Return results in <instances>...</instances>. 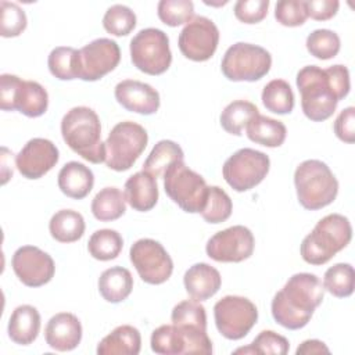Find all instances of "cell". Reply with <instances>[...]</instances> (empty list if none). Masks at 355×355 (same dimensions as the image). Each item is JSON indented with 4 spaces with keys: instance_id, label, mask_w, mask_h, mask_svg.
I'll return each instance as SVG.
<instances>
[{
    "instance_id": "obj_1",
    "label": "cell",
    "mask_w": 355,
    "mask_h": 355,
    "mask_svg": "<svg viewBox=\"0 0 355 355\" xmlns=\"http://www.w3.org/2000/svg\"><path fill=\"white\" fill-rule=\"evenodd\" d=\"M301 94V108L304 115L322 122L329 119L340 100L349 93V71L345 65L336 64L326 69L318 65L301 68L295 78Z\"/></svg>"
},
{
    "instance_id": "obj_2",
    "label": "cell",
    "mask_w": 355,
    "mask_h": 355,
    "mask_svg": "<svg viewBox=\"0 0 355 355\" xmlns=\"http://www.w3.org/2000/svg\"><path fill=\"white\" fill-rule=\"evenodd\" d=\"M324 288L313 273H295L272 300V316L280 326L298 330L308 324L315 309L322 304Z\"/></svg>"
},
{
    "instance_id": "obj_3",
    "label": "cell",
    "mask_w": 355,
    "mask_h": 355,
    "mask_svg": "<svg viewBox=\"0 0 355 355\" xmlns=\"http://www.w3.org/2000/svg\"><path fill=\"white\" fill-rule=\"evenodd\" d=\"M61 135L67 146L92 164L105 162V143L101 141V123L94 110L73 107L61 119Z\"/></svg>"
},
{
    "instance_id": "obj_4",
    "label": "cell",
    "mask_w": 355,
    "mask_h": 355,
    "mask_svg": "<svg viewBox=\"0 0 355 355\" xmlns=\"http://www.w3.org/2000/svg\"><path fill=\"white\" fill-rule=\"evenodd\" d=\"M352 239V227L347 216L329 214L323 216L301 243V257L309 265H323L344 250Z\"/></svg>"
},
{
    "instance_id": "obj_5",
    "label": "cell",
    "mask_w": 355,
    "mask_h": 355,
    "mask_svg": "<svg viewBox=\"0 0 355 355\" xmlns=\"http://www.w3.org/2000/svg\"><path fill=\"white\" fill-rule=\"evenodd\" d=\"M298 202L309 211L330 205L338 193V182L331 169L319 159L302 161L294 172Z\"/></svg>"
},
{
    "instance_id": "obj_6",
    "label": "cell",
    "mask_w": 355,
    "mask_h": 355,
    "mask_svg": "<svg viewBox=\"0 0 355 355\" xmlns=\"http://www.w3.org/2000/svg\"><path fill=\"white\" fill-rule=\"evenodd\" d=\"M208 187L205 179L186 166L183 161L173 162L164 173L166 196L189 214H201L207 202Z\"/></svg>"
},
{
    "instance_id": "obj_7",
    "label": "cell",
    "mask_w": 355,
    "mask_h": 355,
    "mask_svg": "<svg viewBox=\"0 0 355 355\" xmlns=\"http://www.w3.org/2000/svg\"><path fill=\"white\" fill-rule=\"evenodd\" d=\"M148 141L147 130L132 121L116 123L105 143V165L116 172L128 171L144 151Z\"/></svg>"
},
{
    "instance_id": "obj_8",
    "label": "cell",
    "mask_w": 355,
    "mask_h": 355,
    "mask_svg": "<svg viewBox=\"0 0 355 355\" xmlns=\"http://www.w3.org/2000/svg\"><path fill=\"white\" fill-rule=\"evenodd\" d=\"M0 107L3 111H19L25 116H42L49 107L46 89L35 80H24L17 75H0Z\"/></svg>"
},
{
    "instance_id": "obj_9",
    "label": "cell",
    "mask_w": 355,
    "mask_h": 355,
    "mask_svg": "<svg viewBox=\"0 0 355 355\" xmlns=\"http://www.w3.org/2000/svg\"><path fill=\"white\" fill-rule=\"evenodd\" d=\"M272 67L270 53L258 46L237 42L223 54L220 69L233 82H255L262 79Z\"/></svg>"
},
{
    "instance_id": "obj_10",
    "label": "cell",
    "mask_w": 355,
    "mask_h": 355,
    "mask_svg": "<svg viewBox=\"0 0 355 355\" xmlns=\"http://www.w3.org/2000/svg\"><path fill=\"white\" fill-rule=\"evenodd\" d=\"M151 349L161 355L178 354H212V341L207 334V329L196 326L162 324L151 334Z\"/></svg>"
},
{
    "instance_id": "obj_11",
    "label": "cell",
    "mask_w": 355,
    "mask_h": 355,
    "mask_svg": "<svg viewBox=\"0 0 355 355\" xmlns=\"http://www.w3.org/2000/svg\"><path fill=\"white\" fill-rule=\"evenodd\" d=\"M129 49L133 65L147 75H161L171 67L169 37L158 28L139 31L130 40Z\"/></svg>"
},
{
    "instance_id": "obj_12",
    "label": "cell",
    "mask_w": 355,
    "mask_h": 355,
    "mask_svg": "<svg viewBox=\"0 0 355 355\" xmlns=\"http://www.w3.org/2000/svg\"><path fill=\"white\" fill-rule=\"evenodd\" d=\"M270 168L269 157L254 148H240L223 164L222 175L226 183L236 191H248L258 186Z\"/></svg>"
},
{
    "instance_id": "obj_13",
    "label": "cell",
    "mask_w": 355,
    "mask_h": 355,
    "mask_svg": "<svg viewBox=\"0 0 355 355\" xmlns=\"http://www.w3.org/2000/svg\"><path fill=\"white\" fill-rule=\"evenodd\" d=\"M218 331L227 340H241L255 326L258 309L255 304L241 295H225L214 305Z\"/></svg>"
},
{
    "instance_id": "obj_14",
    "label": "cell",
    "mask_w": 355,
    "mask_h": 355,
    "mask_svg": "<svg viewBox=\"0 0 355 355\" xmlns=\"http://www.w3.org/2000/svg\"><path fill=\"white\" fill-rule=\"evenodd\" d=\"M129 257L144 283L162 284L173 272L171 255L157 240L140 239L135 241L130 247Z\"/></svg>"
},
{
    "instance_id": "obj_15",
    "label": "cell",
    "mask_w": 355,
    "mask_h": 355,
    "mask_svg": "<svg viewBox=\"0 0 355 355\" xmlns=\"http://www.w3.org/2000/svg\"><path fill=\"white\" fill-rule=\"evenodd\" d=\"M121 61L118 43L108 37H98L78 51V79L94 82L114 71Z\"/></svg>"
},
{
    "instance_id": "obj_16",
    "label": "cell",
    "mask_w": 355,
    "mask_h": 355,
    "mask_svg": "<svg viewBox=\"0 0 355 355\" xmlns=\"http://www.w3.org/2000/svg\"><path fill=\"white\" fill-rule=\"evenodd\" d=\"M218 43V26L212 19L202 15H197L187 22L178 39L180 53L186 58L197 62L209 60L215 54Z\"/></svg>"
},
{
    "instance_id": "obj_17",
    "label": "cell",
    "mask_w": 355,
    "mask_h": 355,
    "mask_svg": "<svg viewBox=\"0 0 355 355\" xmlns=\"http://www.w3.org/2000/svg\"><path fill=\"white\" fill-rule=\"evenodd\" d=\"M255 239L243 225L230 226L215 233L205 245L207 255L216 262H243L254 252Z\"/></svg>"
},
{
    "instance_id": "obj_18",
    "label": "cell",
    "mask_w": 355,
    "mask_h": 355,
    "mask_svg": "<svg viewBox=\"0 0 355 355\" xmlns=\"http://www.w3.org/2000/svg\"><path fill=\"white\" fill-rule=\"evenodd\" d=\"M11 266L18 280L28 287L47 284L55 272L53 258L35 245L19 247L11 258Z\"/></svg>"
},
{
    "instance_id": "obj_19",
    "label": "cell",
    "mask_w": 355,
    "mask_h": 355,
    "mask_svg": "<svg viewBox=\"0 0 355 355\" xmlns=\"http://www.w3.org/2000/svg\"><path fill=\"white\" fill-rule=\"evenodd\" d=\"M58 148L51 140L33 137L17 154L15 166L24 178L33 180L50 172L58 162Z\"/></svg>"
},
{
    "instance_id": "obj_20",
    "label": "cell",
    "mask_w": 355,
    "mask_h": 355,
    "mask_svg": "<svg viewBox=\"0 0 355 355\" xmlns=\"http://www.w3.org/2000/svg\"><path fill=\"white\" fill-rule=\"evenodd\" d=\"M114 94L126 111L141 115L155 114L161 104L159 93L151 85L135 79H125L116 83Z\"/></svg>"
},
{
    "instance_id": "obj_21",
    "label": "cell",
    "mask_w": 355,
    "mask_h": 355,
    "mask_svg": "<svg viewBox=\"0 0 355 355\" xmlns=\"http://www.w3.org/2000/svg\"><path fill=\"white\" fill-rule=\"evenodd\" d=\"M44 338L47 345L55 351H72L82 340L80 320L71 312L55 313L46 324Z\"/></svg>"
},
{
    "instance_id": "obj_22",
    "label": "cell",
    "mask_w": 355,
    "mask_h": 355,
    "mask_svg": "<svg viewBox=\"0 0 355 355\" xmlns=\"http://www.w3.org/2000/svg\"><path fill=\"white\" fill-rule=\"evenodd\" d=\"M183 284L187 294L196 301H205L214 297L222 284V277L218 269L205 262L191 265L184 276Z\"/></svg>"
},
{
    "instance_id": "obj_23",
    "label": "cell",
    "mask_w": 355,
    "mask_h": 355,
    "mask_svg": "<svg viewBox=\"0 0 355 355\" xmlns=\"http://www.w3.org/2000/svg\"><path fill=\"white\" fill-rule=\"evenodd\" d=\"M125 198L135 211L153 209L158 201L157 179L144 171L133 173L125 182Z\"/></svg>"
},
{
    "instance_id": "obj_24",
    "label": "cell",
    "mask_w": 355,
    "mask_h": 355,
    "mask_svg": "<svg viewBox=\"0 0 355 355\" xmlns=\"http://www.w3.org/2000/svg\"><path fill=\"white\" fill-rule=\"evenodd\" d=\"M57 183L60 190L69 198L82 200L93 189L94 175L89 166L78 161L67 162L58 172Z\"/></svg>"
},
{
    "instance_id": "obj_25",
    "label": "cell",
    "mask_w": 355,
    "mask_h": 355,
    "mask_svg": "<svg viewBox=\"0 0 355 355\" xmlns=\"http://www.w3.org/2000/svg\"><path fill=\"white\" fill-rule=\"evenodd\" d=\"M7 331L12 343L18 345L32 344L40 331L39 311L28 304L17 306L8 319Z\"/></svg>"
},
{
    "instance_id": "obj_26",
    "label": "cell",
    "mask_w": 355,
    "mask_h": 355,
    "mask_svg": "<svg viewBox=\"0 0 355 355\" xmlns=\"http://www.w3.org/2000/svg\"><path fill=\"white\" fill-rule=\"evenodd\" d=\"M141 348L140 331L130 326L122 324L108 333L97 345L98 355H137Z\"/></svg>"
},
{
    "instance_id": "obj_27",
    "label": "cell",
    "mask_w": 355,
    "mask_h": 355,
    "mask_svg": "<svg viewBox=\"0 0 355 355\" xmlns=\"http://www.w3.org/2000/svg\"><path fill=\"white\" fill-rule=\"evenodd\" d=\"M133 288V277L129 269L112 266L105 269L98 277V293L111 304H118L126 300Z\"/></svg>"
},
{
    "instance_id": "obj_28",
    "label": "cell",
    "mask_w": 355,
    "mask_h": 355,
    "mask_svg": "<svg viewBox=\"0 0 355 355\" xmlns=\"http://www.w3.org/2000/svg\"><path fill=\"white\" fill-rule=\"evenodd\" d=\"M245 132L251 141L270 148L280 147L287 136L286 125L282 121L261 114L250 121Z\"/></svg>"
},
{
    "instance_id": "obj_29",
    "label": "cell",
    "mask_w": 355,
    "mask_h": 355,
    "mask_svg": "<svg viewBox=\"0 0 355 355\" xmlns=\"http://www.w3.org/2000/svg\"><path fill=\"white\" fill-rule=\"evenodd\" d=\"M85 229L86 225L82 214L73 209H60L49 222L50 234L58 243L78 241L82 239Z\"/></svg>"
},
{
    "instance_id": "obj_30",
    "label": "cell",
    "mask_w": 355,
    "mask_h": 355,
    "mask_svg": "<svg viewBox=\"0 0 355 355\" xmlns=\"http://www.w3.org/2000/svg\"><path fill=\"white\" fill-rule=\"evenodd\" d=\"M92 214L97 220L110 222L126 212V198L118 187H104L92 200Z\"/></svg>"
},
{
    "instance_id": "obj_31",
    "label": "cell",
    "mask_w": 355,
    "mask_h": 355,
    "mask_svg": "<svg viewBox=\"0 0 355 355\" xmlns=\"http://www.w3.org/2000/svg\"><path fill=\"white\" fill-rule=\"evenodd\" d=\"M184 153L182 147L172 140H159L146 158L143 171L154 176L155 179L164 176L165 171L176 161H183Z\"/></svg>"
},
{
    "instance_id": "obj_32",
    "label": "cell",
    "mask_w": 355,
    "mask_h": 355,
    "mask_svg": "<svg viewBox=\"0 0 355 355\" xmlns=\"http://www.w3.org/2000/svg\"><path fill=\"white\" fill-rule=\"evenodd\" d=\"M259 114L255 104L247 100H236L227 104L220 116V126L230 135L241 136L243 130L247 128L250 121Z\"/></svg>"
},
{
    "instance_id": "obj_33",
    "label": "cell",
    "mask_w": 355,
    "mask_h": 355,
    "mask_svg": "<svg viewBox=\"0 0 355 355\" xmlns=\"http://www.w3.org/2000/svg\"><path fill=\"white\" fill-rule=\"evenodd\" d=\"M261 98L263 107L273 114H290L294 108V93L284 79H273L268 82L262 90Z\"/></svg>"
},
{
    "instance_id": "obj_34",
    "label": "cell",
    "mask_w": 355,
    "mask_h": 355,
    "mask_svg": "<svg viewBox=\"0 0 355 355\" xmlns=\"http://www.w3.org/2000/svg\"><path fill=\"white\" fill-rule=\"evenodd\" d=\"M123 247L122 236L114 229L96 230L87 243L89 254L97 261L115 259Z\"/></svg>"
},
{
    "instance_id": "obj_35",
    "label": "cell",
    "mask_w": 355,
    "mask_h": 355,
    "mask_svg": "<svg viewBox=\"0 0 355 355\" xmlns=\"http://www.w3.org/2000/svg\"><path fill=\"white\" fill-rule=\"evenodd\" d=\"M355 287V272L351 263H336L323 276V288L337 298L349 297Z\"/></svg>"
},
{
    "instance_id": "obj_36",
    "label": "cell",
    "mask_w": 355,
    "mask_h": 355,
    "mask_svg": "<svg viewBox=\"0 0 355 355\" xmlns=\"http://www.w3.org/2000/svg\"><path fill=\"white\" fill-rule=\"evenodd\" d=\"M78 51L67 46L53 49L47 58L50 73L60 80L78 79Z\"/></svg>"
},
{
    "instance_id": "obj_37",
    "label": "cell",
    "mask_w": 355,
    "mask_h": 355,
    "mask_svg": "<svg viewBox=\"0 0 355 355\" xmlns=\"http://www.w3.org/2000/svg\"><path fill=\"white\" fill-rule=\"evenodd\" d=\"M233 204L229 194L219 186H209L208 196L201 216L208 223H222L232 215Z\"/></svg>"
},
{
    "instance_id": "obj_38",
    "label": "cell",
    "mask_w": 355,
    "mask_h": 355,
    "mask_svg": "<svg viewBox=\"0 0 355 355\" xmlns=\"http://www.w3.org/2000/svg\"><path fill=\"white\" fill-rule=\"evenodd\" d=\"M306 50L318 60H330L340 51V37L330 29H316L311 32L305 42Z\"/></svg>"
},
{
    "instance_id": "obj_39",
    "label": "cell",
    "mask_w": 355,
    "mask_h": 355,
    "mask_svg": "<svg viewBox=\"0 0 355 355\" xmlns=\"http://www.w3.org/2000/svg\"><path fill=\"white\" fill-rule=\"evenodd\" d=\"M290 349V343L286 337L273 330H262L248 347H241L234 354H275L286 355Z\"/></svg>"
},
{
    "instance_id": "obj_40",
    "label": "cell",
    "mask_w": 355,
    "mask_h": 355,
    "mask_svg": "<svg viewBox=\"0 0 355 355\" xmlns=\"http://www.w3.org/2000/svg\"><path fill=\"white\" fill-rule=\"evenodd\" d=\"M104 29L114 36H126L136 26V14L123 4H114L107 8L103 17Z\"/></svg>"
},
{
    "instance_id": "obj_41",
    "label": "cell",
    "mask_w": 355,
    "mask_h": 355,
    "mask_svg": "<svg viewBox=\"0 0 355 355\" xmlns=\"http://www.w3.org/2000/svg\"><path fill=\"white\" fill-rule=\"evenodd\" d=\"M157 14L165 25L175 28L194 18V4L191 0H161Z\"/></svg>"
},
{
    "instance_id": "obj_42",
    "label": "cell",
    "mask_w": 355,
    "mask_h": 355,
    "mask_svg": "<svg viewBox=\"0 0 355 355\" xmlns=\"http://www.w3.org/2000/svg\"><path fill=\"white\" fill-rule=\"evenodd\" d=\"M171 320L178 326H196L207 329L205 308L196 300H184L176 304L171 313Z\"/></svg>"
},
{
    "instance_id": "obj_43",
    "label": "cell",
    "mask_w": 355,
    "mask_h": 355,
    "mask_svg": "<svg viewBox=\"0 0 355 355\" xmlns=\"http://www.w3.org/2000/svg\"><path fill=\"white\" fill-rule=\"evenodd\" d=\"M1 15H0V35L3 37H17L19 36L26 25V14L25 11L12 1H0Z\"/></svg>"
},
{
    "instance_id": "obj_44",
    "label": "cell",
    "mask_w": 355,
    "mask_h": 355,
    "mask_svg": "<svg viewBox=\"0 0 355 355\" xmlns=\"http://www.w3.org/2000/svg\"><path fill=\"white\" fill-rule=\"evenodd\" d=\"M275 18L283 26L294 28L302 25L306 18V6L304 0H282L275 6Z\"/></svg>"
},
{
    "instance_id": "obj_45",
    "label": "cell",
    "mask_w": 355,
    "mask_h": 355,
    "mask_svg": "<svg viewBox=\"0 0 355 355\" xmlns=\"http://www.w3.org/2000/svg\"><path fill=\"white\" fill-rule=\"evenodd\" d=\"M269 0H239L234 15L243 24H258L268 15Z\"/></svg>"
},
{
    "instance_id": "obj_46",
    "label": "cell",
    "mask_w": 355,
    "mask_h": 355,
    "mask_svg": "<svg viewBox=\"0 0 355 355\" xmlns=\"http://www.w3.org/2000/svg\"><path fill=\"white\" fill-rule=\"evenodd\" d=\"M336 136L344 143L355 141V108L347 107L344 108L334 121L333 125Z\"/></svg>"
},
{
    "instance_id": "obj_47",
    "label": "cell",
    "mask_w": 355,
    "mask_h": 355,
    "mask_svg": "<svg viewBox=\"0 0 355 355\" xmlns=\"http://www.w3.org/2000/svg\"><path fill=\"white\" fill-rule=\"evenodd\" d=\"M306 12L315 21H327L331 19L340 7L337 0H306Z\"/></svg>"
},
{
    "instance_id": "obj_48",
    "label": "cell",
    "mask_w": 355,
    "mask_h": 355,
    "mask_svg": "<svg viewBox=\"0 0 355 355\" xmlns=\"http://www.w3.org/2000/svg\"><path fill=\"white\" fill-rule=\"evenodd\" d=\"M322 352L329 354L330 349H329L327 345H326L323 341H320V340H305V341H302V343L298 345V348H297V351H295L297 355H302V354L309 355V354H322Z\"/></svg>"
}]
</instances>
